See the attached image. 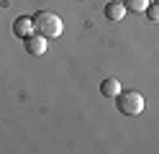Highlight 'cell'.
<instances>
[{"instance_id":"1","label":"cell","mask_w":159,"mask_h":154,"mask_svg":"<svg viewBox=\"0 0 159 154\" xmlns=\"http://www.w3.org/2000/svg\"><path fill=\"white\" fill-rule=\"evenodd\" d=\"M34 28H36V34H41L46 39H57L64 31V23H62V18L57 13H52V10H39L34 16Z\"/></svg>"},{"instance_id":"2","label":"cell","mask_w":159,"mask_h":154,"mask_svg":"<svg viewBox=\"0 0 159 154\" xmlns=\"http://www.w3.org/2000/svg\"><path fill=\"white\" fill-rule=\"evenodd\" d=\"M116 98H118V110L126 116H139L144 110V95L136 90H121Z\"/></svg>"},{"instance_id":"3","label":"cell","mask_w":159,"mask_h":154,"mask_svg":"<svg viewBox=\"0 0 159 154\" xmlns=\"http://www.w3.org/2000/svg\"><path fill=\"white\" fill-rule=\"evenodd\" d=\"M26 51L28 54H34V57H41L44 51H46V36H41V34H34L31 36H26Z\"/></svg>"},{"instance_id":"4","label":"cell","mask_w":159,"mask_h":154,"mask_svg":"<svg viewBox=\"0 0 159 154\" xmlns=\"http://www.w3.org/2000/svg\"><path fill=\"white\" fill-rule=\"evenodd\" d=\"M123 16H126V5H123V0H111V3L105 5V18H108V21H116V23H118Z\"/></svg>"},{"instance_id":"5","label":"cell","mask_w":159,"mask_h":154,"mask_svg":"<svg viewBox=\"0 0 159 154\" xmlns=\"http://www.w3.org/2000/svg\"><path fill=\"white\" fill-rule=\"evenodd\" d=\"M34 31H36L34 28V18H18L16 23H13V34L16 36H23L26 39V36H31Z\"/></svg>"},{"instance_id":"6","label":"cell","mask_w":159,"mask_h":154,"mask_svg":"<svg viewBox=\"0 0 159 154\" xmlns=\"http://www.w3.org/2000/svg\"><path fill=\"white\" fill-rule=\"evenodd\" d=\"M100 92H103L105 98H116L118 92H121V82L113 80V77H108V80H103V82H100Z\"/></svg>"},{"instance_id":"7","label":"cell","mask_w":159,"mask_h":154,"mask_svg":"<svg viewBox=\"0 0 159 154\" xmlns=\"http://www.w3.org/2000/svg\"><path fill=\"white\" fill-rule=\"evenodd\" d=\"M126 10H134V13H144L149 8V0H123Z\"/></svg>"},{"instance_id":"8","label":"cell","mask_w":159,"mask_h":154,"mask_svg":"<svg viewBox=\"0 0 159 154\" xmlns=\"http://www.w3.org/2000/svg\"><path fill=\"white\" fill-rule=\"evenodd\" d=\"M144 13H146V18H149V21H154V23H157V21H159V5H157V3H154V5L149 3V8L144 10Z\"/></svg>"},{"instance_id":"9","label":"cell","mask_w":159,"mask_h":154,"mask_svg":"<svg viewBox=\"0 0 159 154\" xmlns=\"http://www.w3.org/2000/svg\"><path fill=\"white\" fill-rule=\"evenodd\" d=\"M154 3H157V5H159V0H154Z\"/></svg>"}]
</instances>
